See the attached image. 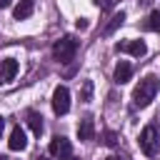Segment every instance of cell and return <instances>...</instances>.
<instances>
[{
  "label": "cell",
  "mask_w": 160,
  "mask_h": 160,
  "mask_svg": "<svg viewBox=\"0 0 160 160\" xmlns=\"http://www.w3.org/2000/svg\"><path fill=\"white\" fill-rule=\"evenodd\" d=\"M112 78H115V82H118V85H125V82L132 78V68H130V62L120 60V62L115 65V75H112Z\"/></svg>",
  "instance_id": "cell-9"
},
{
  "label": "cell",
  "mask_w": 160,
  "mask_h": 160,
  "mask_svg": "<svg viewBox=\"0 0 160 160\" xmlns=\"http://www.w3.org/2000/svg\"><path fill=\"white\" fill-rule=\"evenodd\" d=\"M90 98H92V82H90V80H82V90H80V100H82V102H90Z\"/></svg>",
  "instance_id": "cell-15"
},
{
  "label": "cell",
  "mask_w": 160,
  "mask_h": 160,
  "mask_svg": "<svg viewBox=\"0 0 160 160\" xmlns=\"http://www.w3.org/2000/svg\"><path fill=\"white\" fill-rule=\"evenodd\" d=\"M28 125H30V130H32L35 135H40V132H42V115L35 112V110H30V112H28Z\"/></svg>",
  "instance_id": "cell-12"
},
{
  "label": "cell",
  "mask_w": 160,
  "mask_h": 160,
  "mask_svg": "<svg viewBox=\"0 0 160 160\" xmlns=\"http://www.w3.org/2000/svg\"><path fill=\"white\" fill-rule=\"evenodd\" d=\"M18 70H20L18 60H15V58H5V60L0 62V82H12L15 75H18Z\"/></svg>",
  "instance_id": "cell-6"
},
{
  "label": "cell",
  "mask_w": 160,
  "mask_h": 160,
  "mask_svg": "<svg viewBox=\"0 0 160 160\" xmlns=\"http://www.w3.org/2000/svg\"><path fill=\"white\" fill-rule=\"evenodd\" d=\"M75 52H78V40L70 38V35L60 38V40L52 45V55H55L58 62H70V60L75 58Z\"/></svg>",
  "instance_id": "cell-2"
},
{
  "label": "cell",
  "mask_w": 160,
  "mask_h": 160,
  "mask_svg": "<svg viewBox=\"0 0 160 160\" xmlns=\"http://www.w3.org/2000/svg\"><path fill=\"white\" fill-rule=\"evenodd\" d=\"M75 28H78V30H85V28H88V20H85V18H80V20L75 22Z\"/></svg>",
  "instance_id": "cell-18"
},
{
  "label": "cell",
  "mask_w": 160,
  "mask_h": 160,
  "mask_svg": "<svg viewBox=\"0 0 160 160\" xmlns=\"http://www.w3.org/2000/svg\"><path fill=\"white\" fill-rule=\"evenodd\" d=\"M0 160H8V158H5V155H0Z\"/></svg>",
  "instance_id": "cell-24"
},
{
  "label": "cell",
  "mask_w": 160,
  "mask_h": 160,
  "mask_svg": "<svg viewBox=\"0 0 160 160\" xmlns=\"http://www.w3.org/2000/svg\"><path fill=\"white\" fill-rule=\"evenodd\" d=\"M105 145H110V148L118 145V135L115 132H105Z\"/></svg>",
  "instance_id": "cell-16"
},
{
  "label": "cell",
  "mask_w": 160,
  "mask_h": 160,
  "mask_svg": "<svg viewBox=\"0 0 160 160\" xmlns=\"http://www.w3.org/2000/svg\"><path fill=\"white\" fill-rule=\"evenodd\" d=\"M145 30H160V12L155 10V12H150V18H148V22L142 25Z\"/></svg>",
  "instance_id": "cell-14"
},
{
  "label": "cell",
  "mask_w": 160,
  "mask_h": 160,
  "mask_svg": "<svg viewBox=\"0 0 160 160\" xmlns=\"http://www.w3.org/2000/svg\"><path fill=\"white\" fill-rule=\"evenodd\" d=\"M138 145H140V150H142L148 158H152V155L158 152V130H155L152 125L142 128V130H140V138H138Z\"/></svg>",
  "instance_id": "cell-3"
},
{
  "label": "cell",
  "mask_w": 160,
  "mask_h": 160,
  "mask_svg": "<svg viewBox=\"0 0 160 160\" xmlns=\"http://www.w3.org/2000/svg\"><path fill=\"white\" fill-rule=\"evenodd\" d=\"M95 5H98L100 10H110V8H112V0H95Z\"/></svg>",
  "instance_id": "cell-17"
},
{
  "label": "cell",
  "mask_w": 160,
  "mask_h": 160,
  "mask_svg": "<svg viewBox=\"0 0 160 160\" xmlns=\"http://www.w3.org/2000/svg\"><path fill=\"white\" fill-rule=\"evenodd\" d=\"M32 10H35V2L32 0H20L15 5V10H12V15H15V20H25V18L32 15Z\"/></svg>",
  "instance_id": "cell-11"
},
{
  "label": "cell",
  "mask_w": 160,
  "mask_h": 160,
  "mask_svg": "<svg viewBox=\"0 0 160 160\" xmlns=\"http://www.w3.org/2000/svg\"><path fill=\"white\" fill-rule=\"evenodd\" d=\"M8 145H10V150H25L28 148V138H25V130L20 128V125H15L12 130H10V140H8Z\"/></svg>",
  "instance_id": "cell-8"
},
{
  "label": "cell",
  "mask_w": 160,
  "mask_h": 160,
  "mask_svg": "<svg viewBox=\"0 0 160 160\" xmlns=\"http://www.w3.org/2000/svg\"><path fill=\"white\" fill-rule=\"evenodd\" d=\"M150 2H152V0H140V5H150Z\"/></svg>",
  "instance_id": "cell-22"
},
{
  "label": "cell",
  "mask_w": 160,
  "mask_h": 160,
  "mask_svg": "<svg viewBox=\"0 0 160 160\" xmlns=\"http://www.w3.org/2000/svg\"><path fill=\"white\" fill-rule=\"evenodd\" d=\"M105 160H125L122 155H110V158H105Z\"/></svg>",
  "instance_id": "cell-21"
},
{
  "label": "cell",
  "mask_w": 160,
  "mask_h": 160,
  "mask_svg": "<svg viewBox=\"0 0 160 160\" xmlns=\"http://www.w3.org/2000/svg\"><path fill=\"white\" fill-rule=\"evenodd\" d=\"M68 160H78V158H72V155H70V158H68Z\"/></svg>",
  "instance_id": "cell-23"
},
{
  "label": "cell",
  "mask_w": 160,
  "mask_h": 160,
  "mask_svg": "<svg viewBox=\"0 0 160 160\" xmlns=\"http://www.w3.org/2000/svg\"><path fill=\"white\" fill-rule=\"evenodd\" d=\"M50 152H52V155H58L60 160H68V158H70V152H72V145H70V140H68V138L55 135V138L50 140Z\"/></svg>",
  "instance_id": "cell-5"
},
{
  "label": "cell",
  "mask_w": 160,
  "mask_h": 160,
  "mask_svg": "<svg viewBox=\"0 0 160 160\" xmlns=\"http://www.w3.org/2000/svg\"><path fill=\"white\" fill-rule=\"evenodd\" d=\"M158 78L155 75H145L138 85H135V90H132V105L135 108H148L152 100H155V95H158Z\"/></svg>",
  "instance_id": "cell-1"
},
{
  "label": "cell",
  "mask_w": 160,
  "mask_h": 160,
  "mask_svg": "<svg viewBox=\"0 0 160 160\" xmlns=\"http://www.w3.org/2000/svg\"><path fill=\"white\" fill-rule=\"evenodd\" d=\"M78 138L85 140V142L95 138V122H92V118H82V120H80V125H78Z\"/></svg>",
  "instance_id": "cell-10"
},
{
  "label": "cell",
  "mask_w": 160,
  "mask_h": 160,
  "mask_svg": "<svg viewBox=\"0 0 160 160\" xmlns=\"http://www.w3.org/2000/svg\"><path fill=\"white\" fill-rule=\"evenodd\" d=\"M115 48L122 50V52H130V55H135V58H142V55L148 52V45H145L142 40H125V42H118Z\"/></svg>",
  "instance_id": "cell-7"
},
{
  "label": "cell",
  "mask_w": 160,
  "mask_h": 160,
  "mask_svg": "<svg viewBox=\"0 0 160 160\" xmlns=\"http://www.w3.org/2000/svg\"><path fill=\"white\" fill-rule=\"evenodd\" d=\"M2 130H5V118L0 115V138H2Z\"/></svg>",
  "instance_id": "cell-19"
},
{
  "label": "cell",
  "mask_w": 160,
  "mask_h": 160,
  "mask_svg": "<svg viewBox=\"0 0 160 160\" xmlns=\"http://www.w3.org/2000/svg\"><path fill=\"white\" fill-rule=\"evenodd\" d=\"M38 160H48V158H38Z\"/></svg>",
  "instance_id": "cell-25"
},
{
  "label": "cell",
  "mask_w": 160,
  "mask_h": 160,
  "mask_svg": "<svg viewBox=\"0 0 160 160\" xmlns=\"http://www.w3.org/2000/svg\"><path fill=\"white\" fill-rule=\"evenodd\" d=\"M10 2H12V0H0V10H2V8H8Z\"/></svg>",
  "instance_id": "cell-20"
},
{
  "label": "cell",
  "mask_w": 160,
  "mask_h": 160,
  "mask_svg": "<svg viewBox=\"0 0 160 160\" xmlns=\"http://www.w3.org/2000/svg\"><path fill=\"white\" fill-rule=\"evenodd\" d=\"M52 110H55V115H65L68 110H70V90L65 88V85H58L55 90H52Z\"/></svg>",
  "instance_id": "cell-4"
},
{
  "label": "cell",
  "mask_w": 160,
  "mask_h": 160,
  "mask_svg": "<svg viewBox=\"0 0 160 160\" xmlns=\"http://www.w3.org/2000/svg\"><path fill=\"white\" fill-rule=\"evenodd\" d=\"M122 22H125V12L120 10V12H115V15L110 18V22H108V28H105V32H108V35H110V32H115V30H118V28H120Z\"/></svg>",
  "instance_id": "cell-13"
}]
</instances>
